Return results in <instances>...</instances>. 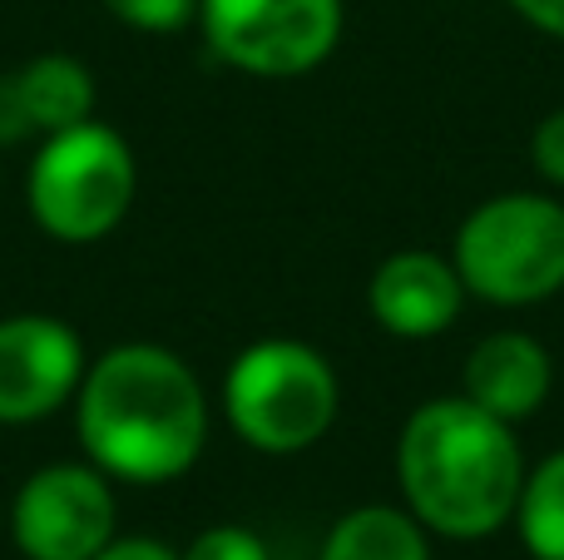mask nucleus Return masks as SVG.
<instances>
[{
  "instance_id": "nucleus-1",
  "label": "nucleus",
  "mask_w": 564,
  "mask_h": 560,
  "mask_svg": "<svg viewBox=\"0 0 564 560\" xmlns=\"http://www.w3.org/2000/svg\"><path fill=\"white\" fill-rule=\"evenodd\" d=\"M75 422L105 476L159 486L184 476L208 442V402L194 367L159 343L109 347L85 367Z\"/></svg>"
},
{
  "instance_id": "nucleus-8",
  "label": "nucleus",
  "mask_w": 564,
  "mask_h": 560,
  "mask_svg": "<svg viewBox=\"0 0 564 560\" xmlns=\"http://www.w3.org/2000/svg\"><path fill=\"white\" fill-rule=\"evenodd\" d=\"M85 343L50 313L0 317V422L25 427L59 412L79 392Z\"/></svg>"
},
{
  "instance_id": "nucleus-6",
  "label": "nucleus",
  "mask_w": 564,
  "mask_h": 560,
  "mask_svg": "<svg viewBox=\"0 0 564 560\" xmlns=\"http://www.w3.org/2000/svg\"><path fill=\"white\" fill-rule=\"evenodd\" d=\"M198 25L224 65L292 79L337 50L341 0H198Z\"/></svg>"
},
{
  "instance_id": "nucleus-13",
  "label": "nucleus",
  "mask_w": 564,
  "mask_h": 560,
  "mask_svg": "<svg viewBox=\"0 0 564 560\" xmlns=\"http://www.w3.org/2000/svg\"><path fill=\"white\" fill-rule=\"evenodd\" d=\"M516 521H520V541L535 560H564V452L545 456L520 482Z\"/></svg>"
},
{
  "instance_id": "nucleus-9",
  "label": "nucleus",
  "mask_w": 564,
  "mask_h": 560,
  "mask_svg": "<svg viewBox=\"0 0 564 560\" xmlns=\"http://www.w3.org/2000/svg\"><path fill=\"white\" fill-rule=\"evenodd\" d=\"M460 298H466V283H460L456 263H446L441 254H426V248L391 254L367 288L371 317H377L391 337L446 333L460 313Z\"/></svg>"
},
{
  "instance_id": "nucleus-3",
  "label": "nucleus",
  "mask_w": 564,
  "mask_h": 560,
  "mask_svg": "<svg viewBox=\"0 0 564 560\" xmlns=\"http://www.w3.org/2000/svg\"><path fill=\"white\" fill-rule=\"evenodd\" d=\"M337 373L307 343L268 337L238 353L224 383V412L253 452H307L337 422Z\"/></svg>"
},
{
  "instance_id": "nucleus-2",
  "label": "nucleus",
  "mask_w": 564,
  "mask_h": 560,
  "mask_svg": "<svg viewBox=\"0 0 564 560\" xmlns=\"http://www.w3.org/2000/svg\"><path fill=\"white\" fill-rule=\"evenodd\" d=\"M397 482L421 526L451 541H480L516 516L525 456L510 422L470 397H431L401 427Z\"/></svg>"
},
{
  "instance_id": "nucleus-12",
  "label": "nucleus",
  "mask_w": 564,
  "mask_h": 560,
  "mask_svg": "<svg viewBox=\"0 0 564 560\" xmlns=\"http://www.w3.org/2000/svg\"><path fill=\"white\" fill-rule=\"evenodd\" d=\"M322 560H431L426 531L397 506H357L332 526Z\"/></svg>"
},
{
  "instance_id": "nucleus-10",
  "label": "nucleus",
  "mask_w": 564,
  "mask_h": 560,
  "mask_svg": "<svg viewBox=\"0 0 564 560\" xmlns=\"http://www.w3.org/2000/svg\"><path fill=\"white\" fill-rule=\"evenodd\" d=\"M85 119H95V75L75 55H35L0 79V139H45Z\"/></svg>"
},
{
  "instance_id": "nucleus-5",
  "label": "nucleus",
  "mask_w": 564,
  "mask_h": 560,
  "mask_svg": "<svg viewBox=\"0 0 564 560\" xmlns=\"http://www.w3.org/2000/svg\"><path fill=\"white\" fill-rule=\"evenodd\" d=\"M466 293L500 308L545 303L564 288V204L545 194L486 198L456 234Z\"/></svg>"
},
{
  "instance_id": "nucleus-7",
  "label": "nucleus",
  "mask_w": 564,
  "mask_h": 560,
  "mask_svg": "<svg viewBox=\"0 0 564 560\" xmlns=\"http://www.w3.org/2000/svg\"><path fill=\"white\" fill-rule=\"evenodd\" d=\"M115 492L99 466L55 462L15 492L10 536L25 560H95L115 541Z\"/></svg>"
},
{
  "instance_id": "nucleus-14",
  "label": "nucleus",
  "mask_w": 564,
  "mask_h": 560,
  "mask_svg": "<svg viewBox=\"0 0 564 560\" xmlns=\"http://www.w3.org/2000/svg\"><path fill=\"white\" fill-rule=\"evenodd\" d=\"M105 10L134 30L169 35V30H184L198 15V0H105Z\"/></svg>"
},
{
  "instance_id": "nucleus-11",
  "label": "nucleus",
  "mask_w": 564,
  "mask_h": 560,
  "mask_svg": "<svg viewBox=\"0 0 564 560\" xmlns=\"http://www.w3.org/2000/svg\"><path fill=\"white\" fill-rule=\"evenodd\" d=\"M555 367L530 333H490L466 357V397L500 422H525L545 407Z\"/></svg>"
},
{
  "instance_id": "nucleus-4",
  "label": "nucleus",
  "mask_w": 564,
  "mask_h": 560,
  "mask_svg": "<svg viewBox=\"0 0 564 560\" xmlns=\"http://www.w3.org/2000/svg\"><path fill=\"white\" fill-rule=\"evenodd\" d=\"M134 154H129L124 134L109 125H85L45 134L35 164L25 179V204L30 218L59 244H95V238L115 234L124 224L129 204H134Z\"/></svg>"
},
{
  "instance_id": "nucleus-16",
  "label": "nucleus",
  "mask_w": 564,
  "mask_h": 560,
  "mask_svg": "<svg viewBox=\"0 0 564 560\" xmlns=\"http://www.w3.org/2000/svg\"><path fill=\"white\" fill-rule=\"evenodd\" d=\"M530 159H535V169L550 184L564 189V109H555V115H545L535 125V134H530Z\"/></svg>"
},
{
  "instance_id": "nucleus-15",
  "label": "nucleus",
  "mask_w": 564,
  "mask_h": 560,
  "mask_svg": "<svg viewBox=\"0 0 564 560\" xmlns=\"http://www.w3.org/2000/svg\"><path fill=\"white\" fill-rule=\"evenodd\" d=\"M178 560H268V546L248 526H208Z\"/></svg>"
},
{
  "instance_id": "nucleus-17",
  "label": "nucleus",
  "mask_w": 564,
  "mask_h": 560,
  "mask_svg": "<svg viewBox=\"0 0 564 560\" xmlns=\"http://www.w3.org/2000/svg\"><path fill=\"white\" fill-rule=\"evenodd\" d=\"M95 560H178V556L169 551L164 541H149V536H129V541H109Z\"/></svg>"
},
{
  "instance_id": "nucleus-18",
  "label": "nucleus",
  "mask_w": 564,
  "mask_h": 560,
  "mask_svg": "<svg viewBox=\"0 0 564 560\" xmlns=\"http://www.w3.org/2000/svg\"><path fill=\"white\" fill-rule=\"evenodd\" d=\"M510 6H516V15H525L535 30L564 40V0H510Z\"/></svg>"
}]
</instances>
